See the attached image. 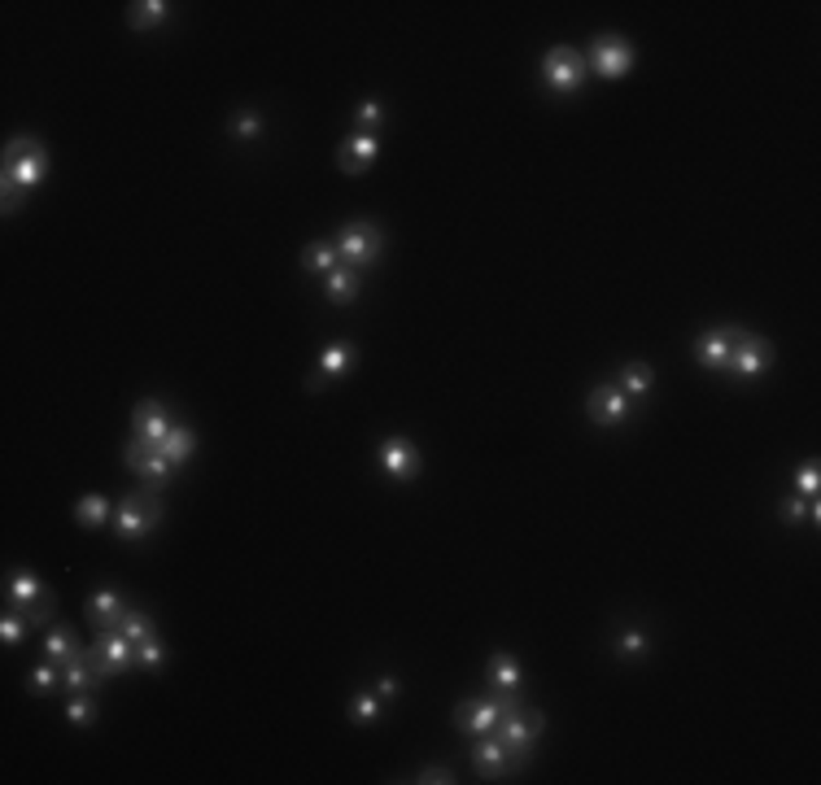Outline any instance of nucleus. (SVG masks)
<instances>
[{"label":"nucleus","instance_id":"1","mask_svg":"<svg viewBox=\"0 0 821 785\" xmlns=\"http://www.w3.org/2000/svg\"><path fill=\"white\" fill-rule=\"evenodd\" d=\"M494 733L507 742L516 768H524L529 764V750H533V742H538V733H542V716L538 711H529V706H521V703H511L507 711H502V720H499Z\"/></svg>","mask_w":821,"mask_h":785},{"label":"nucleus","instance_id":"2","mask_svg":"<svg viewBox=\"0 0 821 785\" xmlns=\"http://www.w3.org/2000/svg\"><path fill=\"white\" fill-rule=\"evenodd\" d=\"M40 179H44L40 140H9V153H5V183L31 193V188H40Z\"/></svg>","mask_w":821,"mask_h":785},{"label":"nucleus","instance_id":"3","mask_svg":"<svg viewBox=\"0 0 821 785\" xmlns=\"http://www.w3.org/2000/svg\"><path fill=\"white\" fill-rule=\"evenodd\" d=\"M158 519H162L158 489H141V493H132V497H122L119 515H114V524H119V532L127 537V541H141Z\"/></svg>","mask_w":821,"mask_h":785},{"label":"nucleus","instance_id":"4","mask_svg":"<svg viewBox=\"0 0 821 785\" xmlns=\"http://www.w3.org/2000/svg\"><path fill=\"white\" fill-rule=\"evenodd\" d=\"M384 249V236L372 227V223H350L345 232L337 236V257H341V267H372L376 257H381Z\"/></svg>","mask_w":821,"mask_h":785},{"label":"nucleus","instance_id":"5","mask_svg":"<svg viewBox=\"0 0 821 785\" xmlns=\"http://www.w3.org/2000/svg\"><path fill=\"white\" fill-rule=\"evenodd\" d=\"M542 75H546V88L551 92H577L581 83H585V61L573 53V48H551L546 58H542Z\"/></svg>","mask_w":821,"mask_h":785},{"label":"nucleus","instance_id":"6","mask_svg":"<svg viewBox=\"0 0 821 785\" xmlns=\"http://www.w3.org/2000/svg\"><path fill=\"white\" fill-rule=\"evenodd\" d=\"M769 362H774L769 340H761V336H752V332H734V350H730V367H725V372L752 380V375L769 372Z\"/></svg>","mask_w":821,"mask_h":785},{"label":"nucleus","instance_id":"7","mask_svg":"<svg viewBox=\"0 0 821 785\" xmlns=\"http://www.w3.org/2000/svg\"><path fill=\"white\" fill-rule=\"evenodd\" d=\"M516 703L511 694H502V698H468V703L459 706V728L463 733H472V738H481V733H494L499 728V720H502V711Z\"/></svg>","mask_w":821,"mask_h":785},{"label":"nucleus","instance_id":"8","mask_svg":"<svg viewBox=\"0 0 821 785\" xmlns=\"http://www.w3.org/2000/svg\"><path fill=\"white\" fill-rule=\"evenodd\" d=\"M590 66L595 75L603 78H625L629 66H634V44L629 39H616V36H603L590 44Z\"/></svg>","mask_w":821,"mask_h":785},{"label":"nucleus","instance_id":"9","mask_svg":"<svg viewBox=\"0 0 821 785\" xmlns=\"http://www.w3.org/2000/svg\"><path fill=\"white\" fill-rule=\"evenodd\" d=\"M127 467L136 471V476H141L149 489H162V485L175 476V463H171V458H166L162 450H153V445L136 441V436H132V445H127Z\"/></svg>","mask_w":821,"mask_h":785},{"label":"nucleus","instance_id":"10","mask_svg":"<svg viewBox=\"0 0 821 785\" xmlns=\"http://www.w3.org/2000/svg\"><path fill=\"white\" fill-rule=\"evenodd\" d=\"M629 414H634V397H625L616 380L612 384H595V392H590V419L595 424L612 428V424H625Z\"/></svg>","mask_w":821,"mask_h":785},{"label":"nucleus","instance_id":"11","mask_svg":"<svg viewBox=\"0 0 821 785\" xmlns=\"http://www.w3.org/2000/svg\"><path fill=\"white\" fill-rule=\"evenodd\" d=\"M132 654H136V646L122 637L119 628H100L97 633V646H92V659H97V667L105 672V676H114V672H122V667L132 664Z\"/></svg>","mask_w":821,"mask_h":785},{"label":"nucleus","instance_id":"12","mask_svg":"<svg viewBox=\"0 0 821 785\" xmlns=\"http://www.w3.org/2000/svg\"><path fill=\"white\" fill-rule=\"evenodd\" d=\"M376 463H381L394 480H411L416 471H420V454H416V445L411 441H402V436H389L381 445V454H376Z\"/></svg>","mask_w":821,"mask_h":785},{"label":"nucleus","instance_id":"13","mask_svg":"<svg viewBox=\"0 0 821 785\" xmlns=\"http://www.w3.org/2000/svg\"><path fill=\"white\" fill-rule=\"evenodd\" d=\"M132 428H136V441H144V445H153V450H158L162 441H166V432L175 428V419L162 411L158 402H141V406H136V419H132Z\"/></svg>","mask_w":821,"mask_h":785},{"label":"nucleus","instance_id":"14","mask_svg":"<svg viewBox=\"0 0 821 785\" xmlns=\"http://www.w3.org/2000/svg\"><path fill=\"white\" fill-rule=\"evenodd\" d=\"M5 593H9V602H14L18 611H26V615H31V611H40V607H48V589L40 585V576H36V571H18V576H9V589H5Z\"/></svg>","mask_w":821,"mask_h":785},{"label":"nucleus","instance_id":"15","mask_svg":"<svg viewBox=\"0 0 821 785\" xmlns=\"http://www.w3.org/2000/svg\"><path fill=\"white\" fill-rule=\"evenodd\" d=\"M472 764H477L481 777H502L507 764H511V750H507V742H502L499 733H481V742L472 750Z\"/></svg>","mask_w":821,"mask_h":785},{"label":"nucleus","instance_id":"16","mask_svg":"<svg viewBox=\"0 0 821 785\" xmlns=\"http://www.w3.org/2000/svg\"><path fill=\"white\" fill-rule=\"evenodd\" d=\"M100 681H105V672L97 667V659H92V650L88 654H75L70 664H61V686L70 689V694H83V689H97Z\"/></svg>","mask_w":821,"mask_h":785},{"label":"nucleus","instance_id":"17","mask_svg":"<svg viewBox=\"0 0 821 785\" xmlns=\"http://www.w3.org/2000/svg\"><path fill=\"white\" fill-rule=\"evenodd\" d=\"M730 350H734V328H717V332L700 336V345H695V358H700L708 372H725L730 367Z\"/></svg>","mask_w":821,"mask_h":785},{"label":"nucleus","instance_id":"18","mask_svg":"<svg viewBox=\"0 0 821 785\" xmlns=\"http://www.w3.org/2000/svg\"><path fill=\"white\" fill-rule=\"evenodd\" d=\"M376 153H381L376 136H350L341 144V171H345V175H363V171L376 162Z\"/></svg>","mask_w":821,"mask_h":785},{"label":"nucleus","instance_id":"19","mask_svg":"<svg viewBox=\"0 0 821 785\" xmlns=\"http://www.w3.org/2000/svg\"><path fill=\"white\" fill-rule=\"evenodd\" d=\"M122 598H119V589H97L92 598H88V620L97 624V633L100 628H114L119 624V615H122Z\"/></svg>","mask_w":821,"mask_h":785},{"label":"nucleus","instance_id":"20","mask_svg":"<svg viewBox=\"0 0 821 785\" xmlns=\"http://www.w3.org/2000/svg\"><path fill=\"white\" fill-rule=\"evenodd\" d=\"M354 297H359V271H354V267L328 271V301H332V306H350Z\"/></svg>","mask_w":821,"mask_h":785},{"label":"nucleus","instance_id":"21","mask_svg":"<svg viewBox=\"0 0 821 785\" xmlns=\"http://www.w3.org/2000/svg\"><path fill=\"white\" fill-rule=\"evenodd\" d=\"M489 686L499 689V694H516V689H521V664H516L511 654H494V659H489Z\"/></svg>","mask_w":821,"mask_h":785},{"label":"nucleus","instance_id":"22","mask_svg":"<svg viewBox=\"0 0 821 785\" xmlns=\"http://www.w3.org/2000/svg\"><path fill=\"white\" fill-rule=\"evenodd\" d=\"M114 628H119L132 646H141V642H149V637H158V633H153V620H149L144 611H122Z\"/></svg>","mask_w":821,"mask_h":785},{"label":"nucleus","instance_id":"23","mask_svg":"<svg viewBox=\"0 0 821 785\" xmlns=\"http://www.w3.org/2000/svg\"><path fill=\"white\" fill-rule=\"evenodd\" d=\"M616 384H621L625 397H634V402H638V397H647V392H651V367H642V362H629Z\"/></svg>","mask_w":821,"mask_h":785},{"label":"nucleus","instance_id":"24","mask_svg":"<svg viewBox=\"0 0 821 785\" xmlns=\"http://www.w3.org/2000/svg\"><path fill=\"white\" fill-rule=\"evenodd\" d=\"M301 267H306V271H337V267H341L337 245H328V240H315V245L301 254Z\"/></svg>","mask_w":821,"mask_h":785},{"label":"nucleus","instance_id":"25","mask_svg":"<svg viewBox=\"0 0 821 785\" xmlns=\"http://www.w3.org/2000/svg\"><path fill=\"white\" fill-rule=\"evenodd\" d=\"M158 450L166 454V458H171V463H175V467H180L184 458H188V454H193V432L184 428V424H175V428L166 432V441H162Z\"/></svg>","mask_w":821,"mask_h":785},{"label":"nucleus","instance_id":"26","mask_svg":"<svg viewBox=\"0 0 821 785\" xmlns=\"http://www.w3.org/2000/svg\"><path fill=\"white\" fill-rule=\"evenodd\" d=\"M75 519H79L83 529H100V524L110 519V502L97 497V493H88V497H79V507H75Z\"/></svg>","mask_w":821,"mask_h":785},{"label":"nucleus","instance_id":"27","mask_svg":"<svg viewBox=\"0 0 821 785\" xmlns=\"http://www.w3.org/2000/svg\"><path fill=\"white\" fill-rule=\"evenodd\" d=\"M350 362H354V350H350V345H328V350L320 353V375L323 380H328V375H345Z\"/></svg>","mask_w":821,"mask_h":785},{"label":"nucleus","instance_id":"28","mask_svg":"<svg viewBox=\"0 0 821 785\" xmlns=\"http://www.w3.org/2000/svg\"><path fill=\"white\" fill-rule=\"evenodd\" d=\"M44 650H48V659H53V664H70V659L79 654V650H75V642H70V628H66V624L48 633V642H44Z\"/></svg>","mask_w":821,"mask_h":785},{"label":"nucleus","instance_id":"29","mask_svg":"<svg viewBox=\"0 0 821 785\" xmlns=\"http://www.w3.org/2000/svg\"><path fill=\"white\" fill-rule=\"evenodd\" d=\"M171 18V5H166V0H144V5H136V9H132V26H153V22H166Z\"/></svg>","mask_w":821,"mask_h":785},{"label":"nucleus","instance_id":"30","mask_svg":"<svg viewBox=\"0 0 821 785\" xmlns=\"http://www.w3.org/2000/svg\"><path fill=\"white\" fill-rule=\"evenodd\" d=\"M350 716H354V720H363V725H372V720H381V698H376L372 689H363V694H354V703H350Z\"/></svg>","mask_w":821,"mask_h":785},{"label":"nucleus","instance_id":"31","mask_svg":"<svg viewBox=\"0 0 821 785\" xmlns=\"http://www.w3.org/2000/svg\"><path fill=\"white\" fill-rule=\"evenodd\" d=\"M66 720H70V725H92V720H97V703L88 698V689L66 703Z\"/></svg>","mask_w":821,"mask_h":785},{"label":"nucleus","instance_id":"32","mask_svg":"<svg viewBox=\"0 0 821 785\" xmlns=\"http://www.w3.org/2000/svg\"><path fill=\"white\" fill-rule=\"evenodd\" d=\"M26 628H31L26 615H5V620H0V642H5V646H18L22 637H26Z\"/></svg>","mask_w":821,"mask_h":785},{"label":"nucleus","instance_id":"33","mask_svg":"<svg viewBox=\"0 0 821 785\" xmlns=\"http://www.w3.org/2000/svg\"><path fill=\"white\" fill-rule=\"evenodd\" d=\"M26 681H31V689H36V694H48V689L61 681V667L40 664V667H31V676H26Z\"/></svg>","mask_w":821,"mask_h":785},{"label":"nucleus","instance_id":"34","mask_svg":"<svg viewBox=\"0 0 821 785\" xmlns=\"http://www.w3.org/2000/svg\"><path fill=\"white\" fill-rule=\"evenodd\" d=\"M258 127H262V118L254 114V110H245V114H237L232 118V136H258Z\"/></svg>","mask_w":821,"mask_h":785},{"label":"nucleus","instance_id":"35","mask_svg":"<svg viewBox=\"0 0 821 785\" xmlns=\"http://www.w3.org/2000/svg\"><path fill=\"white\" fill-rule=\"evenodd\" d=\"M162 659H166V650H162L158 642H153V637H149V642H141V646H136V664H141V667H158Z\"/></svg>","mask_w":821,"mask_h":785},{"label":"nucleus","instance_id":"36","mask_svg":"<svg viewBox=\"0 0 821 785\" xmlns=\"http://www.w3.org/2000/svg\"><path fill=\"white\" fill-rule=\"evenodd\" d=\"M616 650H625V654H638V650H647V633H642V628H625L621 637H616Z\"/></svg>","mask_w":821,"mask_h":785},{"label":"nucleus","instance_id":"37","mask_svg":"<svg viewBox=\"0 0 821 785\" xmlns=\"http://www.w3.org/2000/svg\"><path fill=\"white\" fill-rule=\"evenodd\" d=\"M795 489H800V497H817V463H808V467L795 476Z\"/></svg>","mask_w":821,"mask_h":785},{"label":"nucleus","instance_id":"38","mask_svg":"<svg viewBox=\"0 0 821 785\" xmlns=\"http://www.w3.org/2000/svg\"><path fill=\"white\" fill-rule=\"evenodd\" d=\"M359 118H363V122H376V127H381V122H384V105H381V100H363Z\"/></svg>","mask_w":821,"mask_h":785},{"label":"nucleus","instance_id":"39","mask_svg":"<svg viewBox=\"0 0 821 785\" xmlns=\"http://www.w3.org/2000/svg\"><path fill=\"white\" fill-rule=\"evenodd\" d=\"M416 781H428V785H441V781H446V785H450V781H455V777H450L446 768H424V772H420V777H416Z\"/></svg>","mask_w":821,"mask_h":785},{"label":"nucleus","instance_id":"40","mask_svg":"<svg viewBox=\"0 0 821 785\" xmlns=\"http://www.w3.org/2000/svg\"><path fill=\"white\" fill-rule=\"evenodd\" d=\"M18 193H22V188L5 183V215H14V210H18Z\"/></svg>","mask_w":821,"mask_h":785},{"label":"nucleus","instance_id":"41","mask_svg":"<svg viewBox=\"0 0 821 785\" xmlns=\"http://www.w3.org/2000/svg\"><path fill=\"white\" fill-rule=\"evenodd\" d=\"M381 694H384V698H394V694H398V681H394V676H384V681H381Z\"/></svg>","mask_w":821,"mask_h":785}]
</instances>
